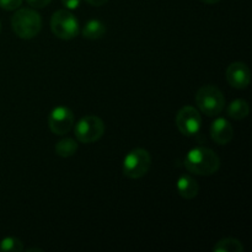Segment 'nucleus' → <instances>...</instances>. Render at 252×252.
<instances>
[{
  "mask_svg": "<svg viewBox=\"0 0 252 252\" xmlns=\"http://www.w3.org/2000/svg\"><path fill=\"white\" fill-rule=\"evenodd\" d=\"M184 165L191 174L211 176L220 167V159L214 150L206 147H196L187 153Z\"/></svg>",
  "mask_w": 252,
  "mask_h": 252,
  "instance_id": "obj_1",
  "label": "nucleus"
},
{
  "mask_svg": "<svg viewBox=\"0 0 252 252\" xmlns=\"http://www.w3.org/2000/svg\"><path fill=\"white\" fill-rule=\"evenodd\" d=\"M11 27L20 38H33L42 29L41 15L33 9L16 10V12L11 17Z\"/></svg>",
  "mask_w": 252,
  "mask_h": 252,
  "instance_id": "obj_2",
  "label": "nucleus"
},
{
  "mask_svg": "<svg viewBox=\"0 0 252 252\" xmlns=\"http://www.w3.org/2000/svg\"><path fill=\"white\" fill-rule=\"evenodd\" d=\"M196 105L202 113L209 117H214L225 107V97L220 89L217 86L204 85L197 91Z\"/></svg>",
  "mask_w": 252,
  "mask_h": 252,
  "instance_id": "obj_3",
  "label": "nucleus"
},
{
  "mask_svg": "<svg viewBox=\"0 0 252 252\" xmlns=\"http://www.w3.org/2000/svg\"><path fill=\"white\" fill-rule=\"evenodd\" d=\"M152 167V157L149 152L143 148L130 150L123 159V175L128 179H142Z\"/></svg>",
  "mask_w": 252,
  "mask_h": 252,
  "instance_id": "obj_4",
  "label": "nucleus"
},
{
  "mask_svg": "<svg viewBox=\"0 0 252 252\" xmlns=\"http://www.w3.org/2000/svg\"><path fill=\"white\" fill-rule=\"evenodd\" d=\"M105 123L100 117L88 115L81 117L75 125V137L80 143L90 144L97 142L105 134Z\"/></svg>",
  "mask_w": 252,
  "mask_h": 252,
  "instance_id": "obj_5",
  "label": "nucleus"
},
{
  "mask_svg": "<svg viewBox=\"0 0 252 252\" xmlns=\"http://www.w3.org/2000/svg\"><path fill=\"white\" fill-rule=\"evenodd\" d=\"M51 29L54 36L69 41L79 34V22L76 17L69 10H58L51 19Z\"/></svg>",
  "mask_w": 252,
  "mask_h": 252,
  "instance_id": "obj_6",
  "label": "nucleus"
},
{
  "mask_svg": "<svg viewBox=\"0 0 252 252\" xmlns=\"http://www.w3.org/2000/svg\"><path fill=\"white\" fill-rule=\"evenodd\" d=\"M176 126L180 133L186 137H193L201 130V113L193 106H184L176 115Z\"/></svg>",
  "mask_w": 252,
  "mask_h": 252,
  "instance_id": "obj_7",
  "label": "nucleus"
},
{
  "mask_svg": "<svg viewBox=\"0 0 252 252\" xmlns=\"http://www.w3.org/2000/svg\"><path fill=\"white\" fill-rule=\"evenodd\" d=\"M49 129L56 135H65L74 126V113L65 106H57L48 116Z\"/></svg>",
  "mask_w": 252,
  "mask_h": 252,
  "instance_id": "obj_8",
  "label": "nucleus"
},
{
  "mask_svg": "<svg viewBox=\"0 0 252 252\" xmlns=\"http://www.w3.org/2000/svg\"><path fill=\"white\" fill-rule=\"evenodd\" d=\"M226 80L229 85L238 90H243L250 85L251 71L250 68L243 62H235L231 63L226 69Z\"/></svg>",
  "mask_w": 252,
  "mask_h": 252,
  "instance_id": "obj_9",
  "label": "nucleus"
},
{
  "mask_svg": "<svg viewBox=\"0 0 252 252\" xmlns=\"http://www.w3.org/2000/svg\"><path fill=\"white\" fill-rule=\"evenodd\" d=\"M209 134L214 143L218 145H226L233 140L234 128L226 118L218 117L212 122Z\"/></svg>",
  "mask_w": 252,
  "mask_h": 252,
  "instance_id": "obj_10",
  "label": "nucleus"
},
{
  "mask_svg": "<svg viewBox=\"0 0 252 252\" xmlns=\"http://www.w3.org/2000/svg\"><path fill=\"white\" fill-rule=\"evenodd\" d=\"M177 193L185 199L196 198L199 192V185L191 175H181L177 180Z\"/></svg>",
  "mask_w": 252,
  "mask_h": 252,
  "instance_id": "obj_11",
  "label": "nucleus"
},
{
  "mask_svg": "<svg viewBox=\"0 0 252 252\" xmlns=\"http://www.w3.org/2000/svg\"><path fill=\"white\" fill-rule=\"evenodd\" d=\"M226 113L233 120L241 121L249 116V113H250V106H249L248 101L244 100V98H236V100L231 101L229 103L228 108H226Z\"/></svg>",
  "mask_w": 252,
  "mask_h": 252,
  "instance_id": "obj_12",
  "label": "nucleus"
},
{
  "mask_svg": "<svg viewBox=\"0 0 252 252\" xmlns=\"http://www.w3.org/2000/svg\"><path fill=\"white\" fill-rule=\"evenodd\" d=\"M106 26L100 20L93 19L86 22L83 29V36L88 39H100L105 36Z\"/></svg>",
  "mask_w": 252,
  "mask_h": 252,
  "instance_id": "obj_13",
  "label": "nucleus"
},
{
  "mask_svg": "<svg viewBox=\"0 0 252 252\" xmlns=\"http://www.w3.org/2000/svg\"><path fill=\"white\" fill-rule=\"evenodd\" d=\"M56 154L61 158H70L78 152V143L73 138H63L56 144Z\"/></svg>",
  "mask_w": 252,
  "mask_h": 252,
  "instance_id": "obj_14",
  "label": "nucleus"
},
{
  "mask_svg": "<svg viewBox=\"0 0 252 252\" xmlns=\"http://www.w3.org/2000/svg\"><path fill=\"white\" fill-rule=\"evenodd\" d=\"M214 252H243L244 246L240 240L235 238H225L219 240L213 246Z\"/></svg>",
  "mask_w": 252,
  "mask_h": 252,
  "instance_id": "obj_15",
  "label": "nucleus"
},
{
  "mask_svg": "<svg viewBox=\"0 0 252 252\" xmlns=\"http://www.w3.org/2000/svg\"><path fill=\"white\" fill-rule=\"evenodd\" d=\"M24 250V244L20 239L14 236H7L0 241V251L4 252H21Z\"/></svg>",
  "mask_w": 252,
  "mask_h": 252,
  "instance_id": "obj_16",
  "label": "nucleus"
},
{
  "mask_svg": "<svg viewBox=\"0 0 252 252\" xmlns=\"http://www.w3.org/2000/svg\"><path fill=\"white\" fill-rule=\"evenodd\" d=\"M22 4V0H0V7L6 11L17 10Z\"/></svg>",
  "mask_w": 252,
  "mask_h": 252,
  "instance_id": "obj_17",
  "label": "nucleus"
},
{
  "mask_svg": "<svg viewBox=\"0 0 252 252\" xmlns=\"http://www.w3.org/2000/svg\"><path fill=\"white\" fill-rule=\"evenodd\" d=\"M81 0H62V4L65 6L66 10H75L80 6Z\"/></svg>",
  "mask_w": 252,
  "mask_h": 252,
  "instance_id": "obj_18",
  "label": "nucleus"
},
{
  "mask_svg": "<svg viewBox=\"0 0 252 252\" xmlns=\"http://www.w3.org/2000/svg\"><path fill=\"white\" fill-rule=\"evenodd\" d=\"M26 1L36 9H42V7H46L47 5H49L52 0H26Z\"/></svg>",
  "mask_w": 252,
  "mask_h": 252,
  "instance_id": "obj_19",
  "label": "nucleus"
},
{
  "mask_svg": "<svg viewBox=\"0 0 252 252\" xmlns=\"http://www.w3.org/2000/svg\"><path fill=\"white\" fill-rule=\"evenodd\" d=\"M85 1L89 2L90 5H93V6H102V5H105L108 0H85Z\"/></svg>",
  "mask_w": 252,
  "mask_h": 252,
  "instance_id": "obj_20",
  "label": "nucleus"
},
{
  "mask_svg": "<svg viewBox=\"0 0 252 252\" xmlns=\"http://www.w3.org/2000/svg\"><path fill=\"white\" fill-rule=\"evenodd\" d=\"M202 2H204V4H217V2H219L220 0H201Z\"/></svg>",
  "mask_w": 252,
  "mask_h": 252,
  "instance_id": "obj_21",
  "label": "nucleus"
},
{
  "mask_svg": "<svg viewBox=\"0 0 252 252\" xmlns=\"http://www.w3.org/2000/svg\"><path fill=\"white\" fill-rule=\"evenodd\" d=\"M29 251H41V252H42V249H37V248H33V249H30Z\"/></svg>",
  "mask_w": 252,
  "mask_h": 252,
  "instance_id": "obj_22",
  "label": "nucleus"
},
{
  "mask_svg": "<svg viewBox=\"0 0 252 252\" xmlns=\"http://www.w3.org/2000/svg\"><path fill=\"white\" fill-rule=\"evenodd\" d=\"M0 32H1V22H0Z\"/></svg>",
  "mask_w": 252,
  "mask_h": 252,
  "instance_id": "obj_23",
  "label": "nucleus"
}]
</instances>
